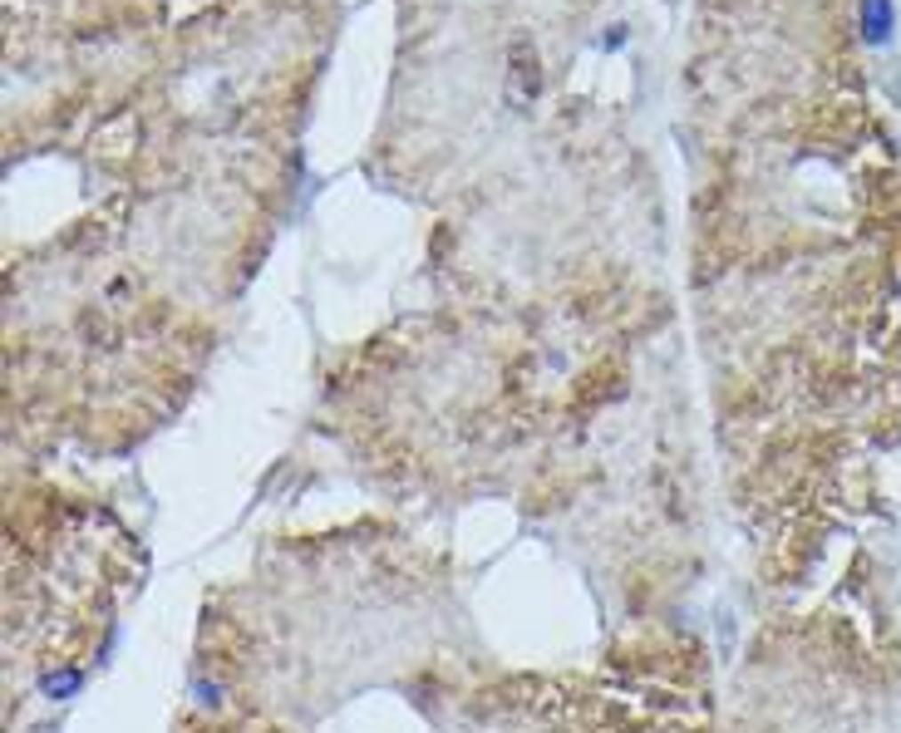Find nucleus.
<instances>
[{
	"mask_svg": "<svg viewBox=\"0 0 901 733\" xmlns=\"http://www.w3.org/2000/svg\"><path fill=\"white\" fill-rule=\"evenodd\" d=\"M857 20H862V40L867 44H891V35H897V5L891 0H862Z\"/></svg>",
	"mask_w": 901,
	"mask_h": 733,
	"instance_id": "1",
	"label": "nucleus"
},
{
	"mask_svg": "<svg viewBox=\"0 0 901 733\" xmlns=\"http://www.w3.org/2000/svg\"><path fill=\"white\" fill-rule=\"evenodd\" d=\"M596 44H601V50H621V44H626V30H611V35H601Z\"/></svg>",
	"mask_w": 901,
	"mask_h": 733,
	"instance_id": "2",
	"label": "nucleus"
}]
</instances>
